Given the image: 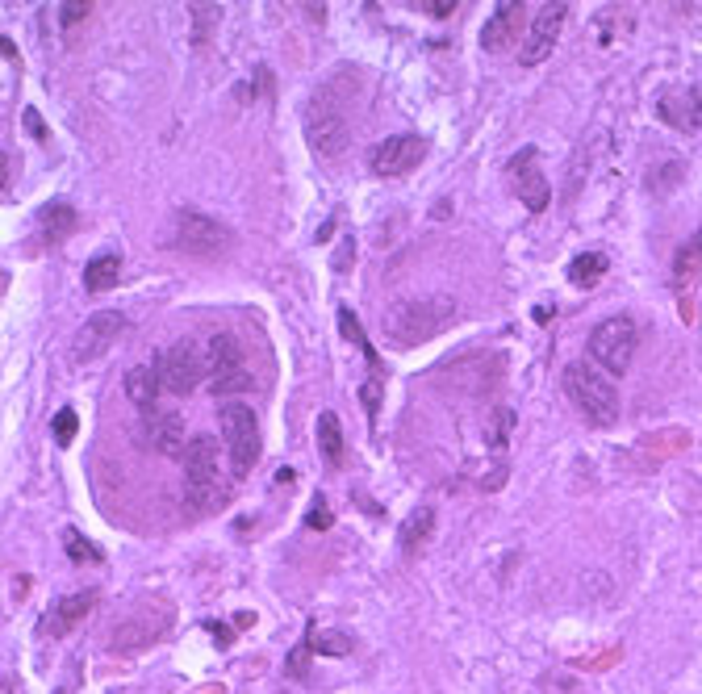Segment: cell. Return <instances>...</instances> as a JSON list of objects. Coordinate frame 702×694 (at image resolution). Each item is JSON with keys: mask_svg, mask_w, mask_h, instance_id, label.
I'll list each match as a JSON object with an SVG mask.
<instances>
[{"mask_svg": "<svg viewBox=\"0 0 702 694\" xmlns=\"http://www.w3.org/2000/svg\"><path fill=\"white\" fill-rule=\"evenodd\" d=\"M0 159H5V193L13 189V155L5 151V155H0Z\"/></svg>", "mask_w": 702, "mask_h": 694, "instance_id": "obj_40", "label": "cell"}, {"mask_svg": "<svg viewBox=\"0 0 702 694\" xmlns=\"http://www.w3.org/2000/svg\"><path fill=\"white\" fill-rule=\"evenodd\" d=\"M92 607H97V590H72V594H63V598H55L51 607H46V615H42V636H67L72 628H80V623L92 615Z\"/></svg>", "mask_w": 702, "mask_h": 694, "instance_id": "obj_17", "label": "cell"}, {"mask_svg": "<svg viewBox=\"0 0 702 694\" xmlns=\"http://www.w3.org/2000/svg\"><path fill=\"white\" fill-rule=\"evenodd\" d=\"M168 628H172V611L168 607H147V611L130 615L126 623H117L109 649L122 653V657H138V653H147L151 644H159L163 636H168Z\"/></svg>", "mask_w": 702, "mask_h": 694, "instance_id": "obj_9", "label": "cell"}, {"mask_svg": "<svg viewBox=\"0 0 702 694\" xmlns=\"http://www.w3.org/2000/svg\"><path fill=\"white\" fill-rule=\"evenodd\" d=\"M38 226H42L46 239L59 243V239H67V235H72V230L80 226V214L72 210V205L51 201V205H42V210H38Z\"/></svg>", "mask_w": 702, "mask_h": 694, "instance_id": "obj_24", "label": "cell"}, {"mask_svg": "<svg viewBox=\"0 0 702 694\" xmlns=\"http://www.w3.org/2000/svg\"><path fill=\"white\" fill-rule=\"evenodd\" d=\"M189 13L197 21V46H205V38H209V30H214V21L222 17V9L218 5H193Z\"/></svg>", "mask_w": 702, "mask_h": 694, "instance_id": "obj_32", "label": "cell"}, {"mask_svg": "<svg viewBox=\"0 0 702 694\" xmlns=\"http://www.w3.org/2000/svg\"><path fill=\"white\" fill-rule=\"evenodd\" d=\"M565 398L590 427L619 423V385L611 373H602L594 360H573L565 368Z\"/></svg>", "mask_w": 702, "mask_h": 694, "instance_id": "obj_3", "label": "cell"}, {"mask_svg": "<svg viewBox=\"0 0 702 694\" xmlns=\"http://www.w3.org/2000/svg\"><path fill=\"white\" fill-rule=\"evenodd\" d=\"M514 410L510 406H498L494 414L485 419V448H494V452H506V444H510V435H514Z\"/></svg>", "mask_w": 702, "mask_h": 694, "instance_id": "obj_27", "label": "cell"}, {"mask_svg": "<svg viewBox=\"0 0 702 694\" xmlns=\"http://www.w3.org/2000/svg\"><path fill=\"white\" fill-rule=\"evenodd\" d=\"M184 506L193 515H209L226 506V477H222V452L214 435H193L189 452H184Z\"/></svg>", "mask_w": 702, "mask_h": 694, "instance_id": "obj_2", "label": "cell"}, {"mask_svg": "<svg viewBox=\"0 0 702 694\" xmlns=\"http://www.w3.org/2000/svg\"><path fill=\"white\" fill-rule=\"evenodd\" d=\"M122 281V256L117 251H101V256H92L84 264V289L88 293H105Z\"/></svg>", "mask_w": 702, "mask_h": 694, "instance_id": "obj_20", "label": "cell"}, {"mask_svg": "<svg viewBox=\"0 0 702 694\" xmlns=\"http://www.w3.org/2000/svg\"><path fill=\"white\" fill-rule=\"evenodd\" d=\"M339 327H343V335H347L351 343H360V352L368 356V364H372V373H381V360H377V352H372V343L364 339V331H360V322H356V314H351V310H339Z\"/></svg>", "mask_w": 702, "mask_h": 694, "instance_id": "obj_30", "label": "cell"}, {"mask_svg": "<svg viewBox=\"0 0 702 694\" xmlns=\"http://www.w3.org/2000/svg\"><path fill=\"white\" fill-rule=\"evenodd\" d=\"M431 536H435V511L431 506H418V511L402 523V552L406 557H418V552L431 544Z\"/></svg>", "mask_w": 702, "mask_h": 694, "instance_id": "obj_22", "label": "cell"}, {"mask_svg": "<svg viewBox=\"0 0 702 694\" xmlns=\"http://www.w3.org/2000/svg\"><path fill=\"white\" fill-rule=\"evenodd\" d=\"M456 318V297L448 293H427V297H402L381 314V327L385 339L397 347H418L435 339L448 322Z\"/></svg>", "mask_w": 702, "mask_h": 694, "instance_id": "obj_1", "label": "cell"}, {"mask_svg": "<svg viewBox=\"0 0 702 694\" xmlns=\"http://www.w3.org/2000/svg\"><path fill=\"white\" fill-rule=\"evenodd\" d=\"M331 523H335V515H331V506H326V502L318 498V502L310 506V515H306V527H310V531H326V527H331Z\"/></svg>", "mask_w": 702, "mask_h": 694, "instance_id": "obj_34", "label": "cell"}, {"mask_svg": "<svg viewBox=\"0 0 702 694\" xmlns=\"http://www.w3.org/2000/svg\"><path fill=\"white\" fill-rule=\"evenodd\" d=\"M63 548H67V557H72L76 565H101V561H105V552H101L97 544H92V540H84L76 527H67V531H63Z\"/></svg>", "mask_w": 702, "mask_h": 694, "instance_id": "obj_28", "label": "cell"}, {"mask_svg": "<svg viewBox=\"0 0 702 694\" xmlns=\"http://www.w3.org/2000/svg\"><path fill=\"white\" fill-rule=\"evenodd\" d=\"M702 276V226L694 230V235L677 247V256H673V285L677 289H686V285H694Z\"/></svg>", "mask_w": 702, "mask_h": 694, "instance_id": "obj_21", "label": "cell"}, {"mask_svg": "<svg viewBox=\"0 0 702 694\" xmlns=\"http://www.w3.org/2000/svg\"><path fill=\"white\" fill-rule=\"evenodd\" d=\"M418 9L431 13V17H452L460 5H456V0H423V5H418Z\"/></svg>", "mask_w": 702, "mask_h": 694, "instance_id": "obj_36", "label": "cell"}, {"mask_svg": "<svg viewBox=\"0 0 702 694\" xmlns=\"http://www.w3.org/2000/svg\"><path fill=\"white\" fill-rule=\"evenodd\" d=\"M636 347H640V331H636V318L615 314L594 327L590 335V360L611 377H623L627 364L636 360Z\"/></svg>", "mask_w": 702, "mask_h": 694, "instance_id": "obj_6", "label": "cell"}, {"mask_svg": "<svg viewBox=\"0 0 702 694\" xmlns=\"http://www.w3.org/2000/svg\"><path fill=\"white\" fill-rule=\"evenodd\" d=\"M143 431H138V439H143V448L168 456V460H184V452H189V431H184V419L172 410H143V423H138Z\"/></svg>", "mask_w": 702, "mask_h": 694, "instance_id": "obj_12", "label": "cell"}, {"mask_svg": "<svg viewBox=\"0 0 702 694\" xmlns=\"http://www.w3.org/2000/svg\"><path fill=\"white\" fill-rule=\"evenodd\" d=\"M657 118H661L665 126H673L677 134L702 138V84H682V88L661 92Z\"/></svg>", "mask_w": 702, "mask_h": 694, "instance_id": "obj_14", "label": "cell"}, {"mask_svg": "<svg viewBox=\"0 0 702 694\" xmlns=\"http://www.w3.org/2000/svg\"><path fill=\"white\" fill-rule=\"evenodd\" d=\"M122 327H126V318L117 314V310H97V314H92L84 327L76 331V339H72V360H76V364L101 360L109 347H113V339L122 335Z\"/></svg>", "mask_w": 702, "mask_h": 694, "instance_id": "obj_16", "label": "cell"}, {"mask_svg": "<svg viewBox=\"0 0 702 694\" xmlns=\"http://www.w3.org/2000/svg\"><path fill=\"white\" fill-rule=\"evenodd\" d=\"M76 427H80L76 410H72V406H63V410L55 414V439H59L63 448H67V444H72V439H76Z\"/></svg>", "mask_w": 702, "mask_h": 694, "instance_id": "obj_33", "label": "cell"}, {"mask_svg": "<svg viewBox=\"0 0 702 694\" xmlns=\"http://www.w3.org/2000/svg\"><path fill=\"white\" fill-rule=\"evenodd\" d=\"M682 176H686L682 159H677L673 151H661V159H652V168H648V193L652 197H669Z\"/></svg>", "mask_w": 702, "mask_h": 694, "instance_id": "obj_23", "label": "cell"}, {"mask_svg": "<svg viewBox=\"0 0 702 694\" xmlns=\"http://www.w3.org/2000/svg\"><path fill=\"white\" fill-rule=\"evenodd\" d=\"M88 13H92V5H88V0H67V5L59 9V21H63V30H67V34H76V30H80V21H88Z\"/></svg>", "mask_w": 702, "mask_h": 694, "instance_id": "obj_31", "label": "cell"}, {"mask_svg": "<svg viewBox=\"0 0 702 694\" xmlns=\"http://www.w3.org/2000/svg\"><path fill=\"white\" fill-rule=\"evenodd\" d=\"M209 389L218 393V398H230V393H251L255 381L247 373V356H243V343L234 335H214L209 339Z\"/></svg>", "mask_w": 702, "mask_h": 694, "instance_id": "obj_8", "label": "cell"}, {"mask_svg": "<svg viewBox=\"0 0 702 694\" xmlns=\"http://www.w3.org/2000/svg\"><path fill=\"white\" fill-rule=\"evenodd\" d=\"M205 373H209V356H201V347L193 339H180L159 356V377L168 393H193L205 381Z\"/></svg>", "mask_w": 702, "mask_h": 694, "instance_id": "obj_10", "label": "cell"}, {"mask_svg": "<svg viewBox=\"0 0 702 694\" xmlns=\"http://www.w3.org/2000/svg\"><path fill=\"white\" fill-rule=\"evenodd\" d=\"M423 155H427V143L418 134H393V138H385V143L372 147L368 168L377 176H385V180H393V176L414 172L418 164H423Z\"/></svg>", "mask_w": 702, "mask_h": 694, "instance_id": "obj_13", "label": "cell"}, {"mask_svg": "<svg viewBox=\"0 0 702 694\" xmlns=\"http://www.w3.org/2000/svg\"><path fill=\"white\" fill-rule=\"evenodd\" d=\"M26 126H30V134H34L38 143H42V138H46V126H42V118H38L34 109H26Z\"/></svg>", "mask_w": 702, "mask_h": 694, "instance_id": "obj_38", "label": "cell"}, {"mask_svg": "<svg viewBox=\"0 0 702 694\" xmlns=\"http://www.w3.org/2000/svg\"><path fill=\"white\" fill-rule=\"evenodd\" d=\"M172 247L184 251V256H197V260H214L226 256L234 247L230 226H222L218 218L197 214V210H180L176 214V230H172Z\"/></svg>", "mask_w": 702, "mask_h": 694, "instance_id": "obj_7", "label": "cell"}, {"mask_svg": "<svg viewBox=\"0 0 702 694\" xmlns=\"http://www.w3.org/2000/svg\"><path fill=\"white\" fill-rule=\"evenodd\" d=\"M606 268H611V260H606L602 251H585V256H577V260L569 264V281L590 289V285H598L602 276H606Z\"/></svg>", "mask_w": 702, "mask_h": 694, "instance_id": "obj_26", "label": "cell"}, {"mask_svg": "<svg viewBox=\"0 0 702 694\" xmlns=\"http://www.w3.org/2000/svg\"><path fill=\"white\" fill-rule=\"evenodd\" d=\"M523 17H527V9L519 5V0H502V5L494 9V17L485 21L481 46H485V51H506V46H510L514 38H519Z\"/></svg>", "mask_w": 702, "mask_h": 694, "instance_id": "obj_18", "label": "cell"}, {"mask_svg": "<svg viewBox=\"0 0 702 694\" xmlns=\"http://www.w3.org/2000/svg\"><path fill=\"white\" fill-rule=\"evenodd\" d=\"M351 256H356V243H351V239H343V247L335 251V272H347Z\"/></svg>", "mask_w": 702, "mask_h": 694, "instance_id": "obj_37", "label": "cell"}, {"mask_svg": "<svg viewBox=\"0 0 702 694\" xmlns=\"http://www.w3.org/2000/svg\"><path fill=\"white\" fill-rule=\"evenodd\" d=\"M159 389H163V377H159V360L134 364L130 373H126V398H130L138 410H155V402H159Z\"/></svg>", "mask_w": 702, "mask_h": 694, "instance_id": "obj_19", "label": "cell"}, {"mask_svg": "<svg viewBox=\"0 0 702 694\" xmlns=\"http://www.w3.org/2000/svg\"><path fill=\"white\" fill-rule=\"evenodd\" d=\"M565 21H569V5H565V0H556V5H544L540 13H535V21L527 26V38H523L519 63H527V67L544 63V59L552 55V46H556L560 30H565Z\"/></svg>", "mask_w": 702, "mask_h": 694, "instance_id": "obj_15", "label": "cell"}, {"mask_svg": "<svg viewBox=\"0 0 702 694\" xmlns=\"http://www.w3.org/2000/svg\"><path fill=\"white\" fill-rule=\"evenodd\" d=\"M306 143H310V151L322 155V159L343 155L347 143H351V122H347V113H343V105L335 101L331 88L314 92L310 105H306Z\"/></svg>", "mask_w": 702, "mask_h": 694, "instance_id": "obj_4", "label": "cell"}, {"mask_svg": "<svg viewBox=\"0 0 702 694\" xmlns=\"http://www.w3.org/2000/svg\"><path fill=\"white\" fill-rule=\"evenodd\" d=\"M318 452L331 469L343 465V427H339V414L335 410H322L318 414Z\"/></svg>", "mask_w": 702, "mask_h": 694, "instance_id": "obj_25", "label": "cell"}, {"mask_svg": "<svg viewBox=\"0 0 702 694\" xmlns=\"http://www.w3.org/2000/svg\"><path fill=\"white\" fill-rule=\"evenodd\" d=\"M5 694H17V682H13V678H5Z\"/></svg>", "mask_w": 702, "mask_h": 694, "instance_id": "obj_41", "label": "cell"}, {"mask_svg": "<svg viewBox=\"0 0 702 694\" xmlns=\"http://www.w3.org/2000/svg\"><path fill=\"white\" fill-rule=\"evenodd\" d=\"M306 644H310L314 653H331V657L351 653V640L347 636H335L331 628H318V623H310V628H306Z\"/></svg>", "mask_w": 702, "mask_h": 694, "instance_id": "obj_29", "label": "cell"}, {"mask_svg": "<svg viewBox=\"0 0 702 694\" xmlns=\"http://www.w3.org/2000/svg\"><path fill=\"white\" fill-rule=\"evenodd\" d=\"M209 632H214V640H218V644H230V640H234V632L226 628V623H209Z\"/></svg>", "mask_w": 702, "mask_h": 694, "instance_id": "obj_39", "label": "cell"}, {"mask_svg": "<svg viewBox=\"0 0 702 694\" xmlns=\"http://www.w3.org/2000/svg\"><path fill=\"white\" fill-rule=\"evenodd\" d=\"M218 427H222V439L230 448V469L234 477H247L255 469V460H260V419H255V410L247 402H222L218 410Z\"/></svg>", "mask_w": 702, "mask_h": 694, "instance_id": "obj_5", "label": "cell"}, {"mask_svg": "<svg viewBox=\"0 0 702 694\" xmlns=\"http://www.w3.org/2000/svg\"><path fill=\"white\" fill-rule=\"evenodd\" d=\"M310 653H314V649H310V644H301V649H297V653L289 657V674H293V678H306V665H310Z\"/></svg>", "mask_w": 702, "mask_h": 694, "instance_id": "obj_35", "label": "cell"}, {"mask_svg": "<svg viewBox=\"0 0 702 694\" xmlns=\"http://www.w3.org/2000/svg\"><path fill=\"white\" fill-rule=\"evenodd\" d=\"M506 176L514 184V193H519V201L527 205L531 214H544L548 210V201H552V184L540 168V151L535 147H519L510 155V164H506Z\"/></svg>", "mask_w": 702, "mask_h": 694, "instance_id": "obj_11", "label": "cell"}]
</instances>
